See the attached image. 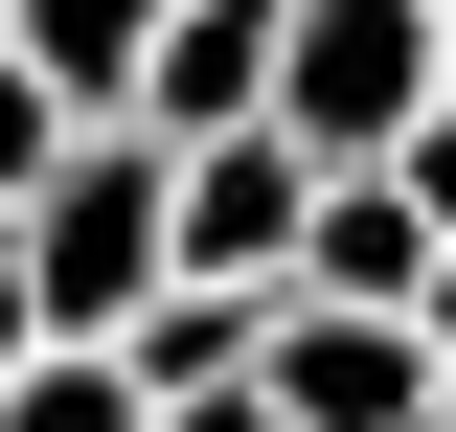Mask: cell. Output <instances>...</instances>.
<instances>
[{"label":"cell","mask_w":456,"mask_h":432,"mask_svg":"<svg viewBox=\"0 0 456 432\" xmlns=\"http://www.w3.org/2000/svg\"><path fill=\"white\" fill-rule=\"evenodd\" d=\"M23 296H46V341H92V364L183 296V160L160 137H69V182L23 205Z\"/></svg>","instance_id":"obj_1"},{"label":"cell","mask_w":456,"mask_h":432,"mask_svg":"<svg viewBox=\"0 0 456 432\" xmlns=\"http://www.w3.org/2000/svg\"><path fill=\"white\" fill-rule=\"evenodd\" d=\"M434 114H456V68H434V0H297V46H274V137H297L320 182H388Z\"/></svg>","instance_id":"obj_2"},{"label":"cell","mask_w":456,"mask_h":432,"mask_svg":"<svg viewBox=\"0 0 456 432\" xmlns=\"http://www.w3.org/2000/svg\"><path fill=\"white\" fill-rule=\"evenodd\" d=\"M297 251H320V160L297 137H206L183 160V273L206 296H297Z\"/></svg>","instance_id":"obj_3"},{"label":"cell","mask_w":456,"mask_h":432,"mask_svg":"<svg viewBox=\"0 0 456 432\" xmlns=\"http://www.w3.org/2000/svg\"><path fill=\"white\" fill-rule=\"evenodd\" d=\"M274 432H434V341L411 319H297L274 296Z\"/></svg>","instance_id":"obj_4"},{"label":"cell","mask_w":456,"mask_h":432,"mask_svg":"<svg viewBox=\"0 0 456 432\" xmlns=\"http://www.w3.org/2000/svg\"><path fill=\"white\" fill-rule=\"evenodd\" d=\"M274 46H297V0H183V46H160V92H137V137H160V160L274 137Z\"/></svg>","instance_id":"obj_5"},{"label":"cell","mask_w":456,"mask_h":432,"mask_svg":"<svg viewBox=\"0 0 456 432\" xmlns=\"http://www.w3.org/2000/svg\"><path fill=\"white\" fill-rule=\"evenodd\" d=\"M0 46L69 92V137H137V92H160V46H183V0H0Z\"/></svg>","instance_id":"obj_6"},{"label":"cell","mask_w":456,"mask_h":432,"mask_svg":"<svg viewBox=\"0 0 456 432\" xmlns=\"http://www.w3.org/2000/svg\"><path fill=\"white\" fill-rule=\"evenodd\" d=\"M297 319H434V228H411V182H320Z\"/></svg>","instance_id":"obj_7"},{"label":"cell","mask_w":456,"mask_h":432,"mask_svg":"<svg viewBox=\"0 0 456 432\" xmlns=\"http://www.w3.org/2000/svg\"><path fill=\"white\" fill-rule=\"evenodd\" d=\"M0 432H160V410H137V364H92V341H46V364L0 387Z\"/></svg>","instance_id":"obj_8"},{"label":"cell","mask_w":456,"mask_h":432,"mask_svg":"<svg viewBox=\"0 0 456 432\" xmlns=\"http://www.w3.org/2000/svg\"><path fill=\"white\" fill-rule=\"evenodd\" d=\"M46 182H69V92H46V68H23V46H0V228L46 205Z\"/></svg>","instance_id":"obj_9"},{"label":"cell","mask_w":456,"mask_h":432,"mask_svg":"<svg viewBox=\"0 0 456 432\" xmlns=\"http://www.w3.org/2000/svg\"><path fill=\"white\" fill-rule=\"evenodd\" d=\"M388 182H411V228H434V251H456V114H434V137H411Z\"/></svg>","instance_id":"obj_10"},{"label":"cell","mask_w":456,"mask_h":432,"mask_svg":"<svg viewBox=\"0 0 456 432\" xmlns=\"http://www.w3.org/2000/svg\"><path fill=\"white\" fill-rule=\"evenodd\" d=\"M46 364V296H23V228H0V387Z\"/></svg>","instance_id":"obj_11"},{"label":"cell","mask_w":456,"mask_h":432,"mask_svg":"<svg viewBox=\"0 0 456 432\" xmlns=\"http://www.w3.org/2000/svg\"><path fill=\"white\" fill-rule=\"evenodd\" d=\"M160 432H274V387H228V410H160Z\"/></svg>","instance_id":"obj_12"},{"label":"cell","mask_w":456,"mask_h":432,"mask_svg":"<svg viewBox=\"0 0 456 432\" xmlns=\"http://www.w3.org/2000/svg\"><path fill=\"white\" fill-rule=\"evenodd\" d=\"M434 68H456V0H434Z\"/></svg>","instance_id":"obj_13"},{"label":"cell","mask_w":456,"mask_h":432,"mask_svg":"<svg viewBox=\"0 0 456 432\" xmlns=\"http://www.w3.org/2000/svg\"><path fill=\"white\" fill-rule=\"evenodd\" d=\"M434 432H456V364H434Z\"/></svg>","instance_id":"obj_14"}]
</instances>
